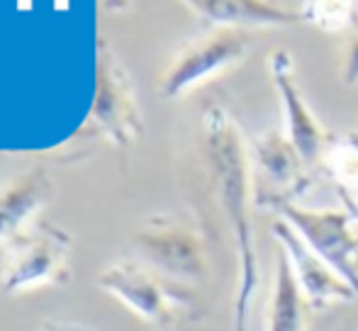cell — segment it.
<instances>
[{
    "label": "cell",
    "instance_id": "1",
    "mask_svg": "<svg viewBox=\"0 0 358 331\" xmlns=\"http://www.w3.org/2000/svg\"><path fill=\"white\" fill-rule=\"evenodd\" d=\"M205 159L217 203L234 239L236 293L231 307V331H249V314L259 288V256H256L254 219L256 205L251 183V154L234 117L220 105H210L203 115Z\"/></svg>",
    "mask_w": 358,
    "mask_h": 331
},
{
    "label": "cell",
    "instance_id": "2",
    "mask_svg": "<svg viewBox=\"0 0 358 331\" xmlns=\"http://www.w3.org/2000/svg\"><path fill=\"white\" fill-rule=\"evenodd\" d=\"M98 288L156 329H171L195 314L193 295L183 285L139 260L122 258L105 265L98 273Z\"/></svg>",
    "mask_w": 358,
    "mask_h": 331
},
{
    "label": "cell",
    "instance_id": "3",
    "mask_svg": "<svg viewBox=\"0 0 358 331\" xmlns=\"http://www.w3.org/2000/svg\"><path fill=\"white\" fill-rule=\"evenodd\" d=\"M71 234L49 222L27 224L8 242L0 288L8 295L29 293L71 280Z\"/></svg>",
    "mask_w": 358,
    "mask_h": 331
},
{
    "label": "cell",
    "instance_id": "4",
    "mask_svg": "<svg viewBox=\"0 0 358 331\" xmlns=\"http://www.w3.org/2000/svg\"><path fill=\"white\" fill-rule=\"evenodd\" d=\"M256 207L271 209L290 224L297 237L358 293V232L354 227L358 219L349 209H307L278 198L259 200Z\"/></svg>",
    "mask_w": 358,
    "mask_h": 331
},
{
    "label": "cell",
    "instance_id": "5",
    "mask_svg": "<svg viewBox=\"0 0 358 331\" xmlns=\"http://www.w3.org/2000/svg\"><path fill=\"white\" fill-rule=\"evenodd\" d=\"M251 49V34L241 27H217L215 32L200 37L185 47L171 61L159 81V93L164 98H178L185 90L208 81L215 73L244 61Z\"/></svg>",
    "mask_w": 358,
    "mask_h": 331
},
{
    "label": "cell",
    "instance_id": "6",
    "mask_svg": "<svg viewBox=\"0 0 358 331\" xmlns=\"http://www.w3.org/2000/svg\"><path fill=\"white\" fill-rule=\"evenodd\" d=\"M146 263L176 283L200 280L208 275V251L193 227L173 219L156 217L137 234Z\"/></svg>",
    "mask_w": 358,
    "mask_h": 331
},
{
    "label": "cell",
    "instance_id": "7",
    "mask_svg": "<svg viewBox=\"0 0 358 331\" xmlns=\"http://www.w3.org/2000/svg\"><path fill=\"white\" fill-rule=\"evenodd\" d=\"M271 234H273L278 249L290 260V268L295 273L302 295H305L307 307L322 312V309H329L331 304H344L358 300L356 290L327 260H322L307 247L290 224H285L283 219H275L271 224Z\"/></svg>",
    "mask_w": 358,
    "mask_h": 331
},
{
    "label": "cell",
    "instance_id": "8",
    "mask_svg": "<svg viewBox=\"0 0 358 331\" xmlns=\"http://www.w3.org/2000/svg\"><path fill=\"white\" fill-rule=\"evenodd\" d=\"M266 64H268L271 81H273L275 90H278L280 103H283L285 110L287 139L295 144V149L300 152V156L305 159V163L310 168L312 166H320L331 132H327L320 119L312 115V110L307 108L295 78V61H292V57L285 49H275V52L268 54Z\"/></svg>",
    "mask_w": 358,
    "mask_h": 331
},
{
    "label": "cell",
    "instance_id": "9",
    "mask_svg": "<svg viewBox=\"0 0 358 331\" xmlns=\"http://www.w3.org/2000/svg\"><path fill=\"white\" fill-rule=\"evenodd\" d=\"M249 154L251 168L259 170L271 185L268 193L256 195V203L266 198L295 203L310 190V166L300 156L295 144L287 139V134H280L278 129H266L264 134H256L249 144Z\"/></svg>",
    "mask_w": 358,
    "mask_h": 331
},
{
    "label": "cell",
    "instance_id": "10",
    "mask_svg": "<svg viewBox=\"0 0 358 331\" xmlns=\"http://www.w3.org/2000/svg\"><path fill=\"white\" fill-rule=\"evenodd\" d=\"M95 119L103 124L108 137L120 147L132 144L142 129V117H139L137 100L132 95V85L115 59L103 57L100 61Z\"/></svg>",
    "mask_w": 358,
    "mask_h": 331
},
{
    "label": "cell",
    "instance_id": "11",
    "mask_svg": "<svg viewBox=\"0 0 358 331\" xmlns=\"http://www.w3.org/2000/svg\"><path fill=\"white\" fill-rule=\"evenodd\" d=\"M200 17L220 27H287L302 22L297 10L273 0H185Z\"/></svg>",
    "mask_w": 358,
    "mask_h": 331
},
{
    "label": "cell",
    "instance_id": "12",
    "mask_svg": "<svg viewBox=\"0 0 358 331\" xmlns=\"http://www.w3.org/2000/svg\"><path fill=\"white\" fill-rule=\"evenodd\" d=\"M52 185L44 170H29L0 188V242H10L27 227L29 217L47 203Z\"/></svg>",
    "mask_w": 358,
    "mask_h": 331
},
{
    "label": "cell",
    "instance_id": "13",
    "mask_svg": "<svg viewBox=\"0 0 358 331\" xmlns=\"http://www.w3.org/2000/svg\"><path fill=\"white\" fill-rule=\"evenodd\" d=\"M305 295L283 251L275 253L273 288L268 297V331H305Z\"/></svg>",
    "mask_w": 358,
    "mask_h": 331
},
{
    "label": "cell",
    "instance_id": "14",
    "mask_svg": "<svg viewBox=\"0 0 358 331\" xmlns=\"http://www.w3.org/2000/svg\"><path fill=\"white\" fill-rule=\"evenodd\" d=\"M320 166L334 180L346 209L358 219V132L331 134Z\"/></svg>",
    "mask_w": 358,
    "mask_h": 331
},
{
    "label": "cell",
    "instance_id": "15",
    "mask_svg": "<svg viewBox=\"0 0 358 331\" xmlns=\"http://www.w3.org/2000/svg\"><path fill=\"white\" fill-rule=\"evenodd\" d=\"M297 13L302 22L315 24L322 32H341L356 22L354 0H305Z\"/></svg>",
    "mask_w": 358,
    "mask_h": 331
},
{
    "label": "cell",
    "instance_id": "16",
    "mask_svg": "<svg viewBox=\"0 0 358 331\" xmlns=\"http://www.w3.org/2000/svg\"><path fill=\"white\" fill-rule=\"evenodd\" d=\"M346 85L358 83V29L354 34V39L349 42V49H346V61H344V73H341Z\"/></svg>",
    "mask_w": 358,
    "mask_h": 331
},
{
    "label": "cell",
    "instance_id": "17",
    "mask_svg": "<svg viewBox=\"0 0 358 331\" xmlns=\"http://www.w3.org/2000/svg\"><path fill=\"white\" fill-rule=\"evenodd\" d=\"M39 331H93V329L80 327V324H66V322H44Z\"/></svg>",
    "mask_w": 358,
    "mask_h": 331
}]
</instances>
